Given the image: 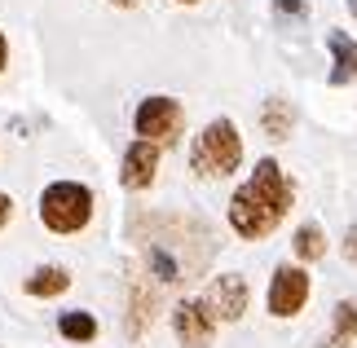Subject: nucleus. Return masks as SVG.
Returning a JSON list of instances; mask_svg holds the SVG:
<instances>
[{
    "label": "nucleus",
    "mask_w": 357,
    "mask_h": 348,
    "mask_svg": "<svg viewBox=\"0 0 357 348\" xmlns=\"http://www.w3.org/2000/svg\"><path fill=\"white\" fill-rule=\"evenodd\" d=\"M181 216H137L132 220V239L142 247V269L155 278L159 287H185L212 256V229L195 220L181 234Z\"/></svg>",
    "instance_id": "f257e3e1"
},
{
    "label": "nucleus",
    "mask_w": 357,
    "mask_h": 348,
    "mask_svg": "<svg viewBox=\"0 0 357 348\" xmlns=\"http://www.w3.org/2000/svg\"><path fill=\"white\" fill-rule=\"evenodd\" d=\"M291 207H296V181L282 172V163L273 155H265L256 159L247 181H238V190L229 194L225 220L243 243H265L291 216Z\"/></svg>",
    "instance_id": "f03ea898"
},
{
    "label": "nucleus",
    "mask_w": 357,
    "mask_h": 348,
    "mask_svg": "<svg viewBox=\"0 0 357 348\" xmlns=\"http://www.w3.org/2000/svg\"><path fill=\"white\" fill-rule=\"evenodd\" d=\"M93 212H98V194L84 181H71V176H58L40 190L36 199V216L40 225L58 239H71V234H84L93 225Z\"/></svg>",
    "instance_id": "7ed1b4c3"
},
{
    "label": "nucleus",
    "mask_w": 357,
    "mask_h": 348,
    "mask_svg": "<svg viewBox=\"0 0 357 348\" xmlns=\"http://www.w3.org/2000/svg\"><path fill=\"white\" fill-rule=\"evenodd\" d=\"M247 150H243V133L234 119H212L190 137V172L199 181H225L243 168Z\"/></svg>",
    "instance_id": "20e7f679"
},
{
    "label": "nucleus",
    "mask_w": 357,
    "mask_h": 348,
    "mask_svg": "<svg viewBox=\"0 0 357 348\" xmlns=\"http://www.w3.org/2000/svg\"><path fill=\"white\" fill-rule=\"evenodd\" d=\"M132 133L159 150H172L185 137V106L168 93H150L132 110Z\"/></svg>",
    "instance_id": "39448f33"
},
{
    "label": "nucleus",
    "mask_w": 357,
    "mask_h": 348,
    "mask_svg": "<svg viewBox=\"0 0 357 348\" xmlns=\"http://www.w3.org/2000/svg\"><path fill=\"white\" fill-rule=\"evenodd\" d=\"M313 296V278L305 264H296V260H287L273 269L269 278V291H265V309L269 317H278V322H291V317L305 313V304Z\"/></svg>",
    "instance_id": "423d86ee"
},
{
    "label": "nucleus",
    "mask_w": 357,
    "mask_h": 348,
    "mask_svg": "<svg viewBox=\"0 0 357 348\" xmlns=\"http://www.w3.org/2000/svg\"><path fill=\"white\" fill-rule=\"evenodd\" d=\"M199 300H203V309L216 317V326H229V322H238V317L247 313L252 287H247L243 273H216L212 282L199 291Z\"/></svg>",
    "instance_id": "0eeeda50"
},
{
    "label": "nucleus",
    "mask_w": 357,
    "mask_h": 348,
    "mask_svg": "<svg viewBox=\"0 0 357 348\" xmlns=\"http://www.w3.org/2000/svg\"><path fill=\"white\" fill-rule=\"evenodd\" d=\"M168 326H172V335L181 348H212L216 340V317L203 309V300L199 296H185V300H176L172 304V313H168Z\"/></svg>",
    "instance_id": "6e6552de"
},
{
    "label": "nucleus",
    "mask_w": 357,
    "mask_h": 348,
    "mask_svg": "<svg viewBox=\"0 0 357 348\" xmlns=\"http://www.w3.org/2000/svg\"><path fill=\"white\" fill-rule=\"evenodd\" d=\"M159 282L150 278L142 264L128 273V317H123V326H128V335L132 340H142L150 326H155V317H159Z\"/></svg>",
    "instance_id": "1a4fd4ad"
},
{
    "label": "nucleus",
    "mask_w": 357,
    "mask_h": 348,
    "mask_svg": "<svg viewBox=\"0 0 357 348\" xmlns=\"http://www.w3.org/2000/svg\"><path fill=\"white\" fill-rule=\"evenodd\" d=\"M159 163H163V150L142 142V137H132V142L123 146V159H119V186L128 194H146L159 176Z\"/></svg>",
    "instance_id": "9d476101"
},
{
    "label": "nucleus",
    "mask_w": 357,
    "mask_h": 348,
    "mask_svg": "<svg viewBox=\"0 0 357 348\" xmlns=\"http://www.w3.org/2000/svg\"><path fill=\"white\" fill-rule=\"evenodd\" d=\"M71 269H66V264H36L31 273L22 278V291L31 300H58V296H66V291H71Z\"/></svg>",
    "instance_id": "9b49d317"
},
{
    "label": "nucleus",
    "mask_w": 357,
    "mask_h": 348,
    "mask_svg": "<svg viewBox=\"0 0 357 348\" xmlns=\"http://www.w3.org/2000/svg\"><path fill=\"white\" fill-rule=\"evenodd\" d=\"M326 49H331V58H335V71H331V84H353L357 80V40L344 36V31H331L326 36Z\"/></svg>",
    "instance_id": "f8f14e48"
},
{
    "label": "nucleus",
    "mask_w": 357,
    "mask_h": 348,
    "mask_svg": "<svg viewBox=\"0 0 357 348\" xmlns=\"http://www.w3.org/2000/svg\"><path fill=\"white\" fill-rule=\"evenodd\" d=\"M260 128H265L269 142H287L296 128V106L287 102V97H269L265 106H260Z\"/></svg>",
    "instance_id": "ddd939ff"
},
{
    "label": "nucleus",
    "mask_w": 357,
    "mask_h": 348,
    "mask_svg": "<svg viewBox=\"0 0 357 348\" xmlns=\"http://www.w3.org/2000/svg\"><path fill=\"white\" fill-rule=\"evenodd\" d=\"M322 348H357V300H340L331 313V335Z\"/></svg>",
    "instance_id": "4468645a"
},
{
    "label": "nucleus",
    "mask_w": 357,
    "mask_h": 348,
    "mask_svg": "<svg viewBox=\"0 0 357 348\" xmlns=\"http://www.w3.org/2000/svg\"><path fill=\"white\" fill-rule=\"evenodd\" d=\"M58 335L66 344H93L98 340V317L89 309H66V313H58Z\"/></svg>",
    "instance_id": "2eb2a0df"
},
{
    "label": "nucleus",
    "mask_w": 357,
    "mask_h": 348,
    "mask_svg": "<svg viewBox=\"0 0 357 348\" xmlns=\"http://www.w3.org/2000/svg\"><path fill=\"white\" fill-rule=\"evenodd\" d=\"M291 252H296V264H313L326 256V234L318 220H305L296 234H291Z\"/></svg>",
    "instance_id": "dca6fc26"
},
{
    "label": "nucleus",
    "mask_w": 357,
    "mask_h": 348,
    "mask_svg": "<svg viewBox=\"0 0 357 348\" xmlns=\"http://www.w3.org/2000/svg\"><path fill=\"white\" fill-rule=\"evenodd\" d=\"M273 9H278V13H287V18H305V13H309V5H305V0H273Z\"/></svg>",
    "instance_id": "f3484780"
},
{
    "label": "nucleus",
    "mask_w": 357,
    "mask_h": 348,
    "mask_svg": "<svg viewBox=\"0 0 357 348\" xmlns=\"http://www.w3.org/2000/svg\"><path fill=\"white\" fill-rule=\"evenodd\" d=\"M9 220H13V199H9L5 190H0V229H5Z\"/></svg>",
    "instance_id": "a211bd4d"
},
{
    "label": "nucleus",
    "mask_w": 357,
    "mask_h": 348,
    "mask_svg": "<svg viewBox=\"0 0 357 348\" xmlns=\"http://www.w3.org/2000/svg\"><path fill=\"white\" fill-rule=\"evenodd\" d=\"M344 256H349V260H357V225H349V229H344Z\"/></svg>",
    "instance_id": "6ab92c4d"
},
{
    "label": "nucleus",
    "mask_w": 357,
    "mask_h": 348,
    "mask_svg": "<svg viewBox=\"0 0 357 348\" xmlns=\"http://www.w3.org/2000/svg\"><path fill=\"white\" fill-rule=\"evenodd\" d=\"M5 71H9V36L0 31V75H5Z\"/></svg>",
    "instance_id": "aec40b11"
},
{
    "label": "nucleus",
    "mask_w": 357,
    "mask_h": 348,
    "mask_svg": "<svg viewBox=\"0 0 357 348\" xmlns=\"http://www.w3.org/2000/svg\"><path fill=\"white\" fill-rule=\"evenodd\" d=\"M111 5H115V9H137L142 0H111Z\"/></svg>",
    "instance_id": "412c9836"
},
{
    "label": "nucleus",
    "mask_w": 357,
    "mask_h": 348,
    "mask_svg": "<svg viewBox=\"0 0 357 348\" xmlns=\"http://www.w3.org/2000/svg\"><path fill=\"white\" fill-rule=\"evenodd\" d=\"M176 5H199V0H176Z\"/></svg>",
    "instance_id": "4be33fe9"
},
{
    "label": "nucleus",
    "mask_w": 357,
    "mask_h": 348,
    "mask_svg": "<svg viewBox=\"0 0 357 348\" xmlns=\"http://www.w3.org/2000/svg\"><path fill=\"white\" fill-rule=\"evenodd\" d=\"M349 9H353V13H357V0H349Z\"/></svg>",
    "instance_id": "5701e85b"
}]
</instances>
